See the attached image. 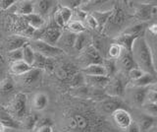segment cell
Instances as JSON below:
<instances>
[{
	"label": "cell",
	"mask_w": 157,
	"mask_h": 132,
	"mask_svg": "<svg viewBox=\"0 0 157 132\" xmlns=\"http://www.w3.org/2000/svg\"><path fill=\"white\" fill-rule=\"evenodd\" d=\"M34 32H36V30H34L33 28L28 26L27 28L24 29V31L22 32V37L26 38H33V36H34Z\"/></svg>",
	"instance_id": "48"
},
{
	"label": "cell",
	"mask_w": 157,
	"mask_h": 132,
	"mask_svg": "<svg viewBox=\"0 0 157 132\" xmlns=\"http://www.w3.org/2000/svg\"><path fill=\"white\" fill-rule=\"evenodd\" d=\"M114 123L119 127L120 129L125 130L128 126H130L132 122V115L127 109H119L115 110L111 114Z\"/></svg>",
	"instance_id": "9"
},
{
	"label": "cell",
	"mask_w": 157,
	"mask_h": 132,
	"mask_svg": "<svg viewBox=\"0 0 157 132\" xmlns=\"http://www.w3.org/2000/svg\"><path fill=\"white\" fill-rule=\"evenodd\" d=\"M62 3L65 4H61V6H65L71 10H75L77 8H80L82 6V3L83 1H80V0H68V1H62Z\"/></svg>",
	"instance_id": "45"
},
{
	"label": "cell",
	"mask_w": 157,
	"mask_h": 132,
	"mask_svg": "<svg viewBox=\"0 0 157 132\" xmlns=\"http://www.w3.org/2000/svg\"><path fill=\"white\" fill-rule=\"evenodd\" d=\"M54 67H55V62H54L53 58L46 57L40 54V53L36 52L33 68H36V69L42 71L45 70L47 72H52L54 70Z\"/></svg>",
	"instance_id": "12"
},
{
	"label": "cell",
	"mask_w": 157,
	"mask_h": 132,
	"mask_svg": "<svg viewBox=\"0 0 157 132\" xmlns=\"http://www.w3.org/2000/svg\"><path fill=\"white\" fill-rule=\"evenodd\" d=\"M147 28H148L147 23H139L126 29V30L123 32V34H127V35H131L135 37H140L144 35Z\"/></svg>",
	"instance_id": "31"
},
{
	"label": "cell",
	"mask_w": 157,
	"mask_h": 132,
	"mask_svg": "<svg viewBox=\"0 0 157 132\" xmlns=\"http://www.w3.org/2000/svg\"><path fill=\"white\" fill-rule=\"evenodd\" d=\"M86 25L88 28L90 29H93V30H95V29L98 28V24L95 20V18L93 17L91 14H90V15H87L86 19Z\"/></svg>",
	"instance_id": "47"
},
{
	"label": "cell",
	"mask_w": 157,
	"mask_h": 132,
	"mask_svg": "<svg viewBox=\"0 0 157 132\" xmlns=\"http://www.w3.org/2000/svg\"><path fill=\"white\" fill-rule=\"evenodd\" d=\"M116 62H117V67H120L122 72L125 73V74H128V72L130 70H132V68L136 67L132 52L126 51L124 50H123L121 56L118 58Z\"/></svg>",
	"instance_id": "13"
},
{
	"label": "cell",
	"mask_w": 157,
	"mask_h": 132,
	"mask_svg": "<svg viewBox=\"0 0 157 132\" xmlns=\"http://www.w3.org/2000/svg\"><path fill=\"white\" fill-rule=\"evenodd\" d=\"M86 43H87V37L83 33L78 34L76 37V41L75 43H74V48L78 51H81L83 48L86 47Z\"/></svg>",
	"instance_id": "38"
},
{
	"label": "cell",
	"mask_w": 157,
	"mask_h": 132,
	"mask_svg": "<svg viewBox=\"0 0 157 132\" xmlns=\"http://www.w3.org/2000/svg\"><path fill=\"white\" fill-rule=\"evenodd\" d=\"M34 131H36V132H54L53 126H49V125L41 126V127H39V128L36 129Z\"/></svg>",
	"instance_id": "54"
},
{
	"label": "cell",
	"mask_w": 157,
	"mask_h": 132,
	"mask_svg": "<svg viewBox=\"0 0 157 132\" xmlns=\"http://www.w3.org/2000/svg\"><path fill=\"white\" fill-rule=\"evenodd\" d=\"M142 107H144L146 114H148L152 117L157 116V104H155V102H145L142 106Z\"/></svg>",
	"instance_id": "42"
},
{
	"label": "cell",
	"mask_w": 157,
	"mask_h": 132,
	"mask_svg": "<svg viewBox=\"0 0 157 132\" xmlns=\"http://www.w3.org/2000/svg\"><path fill=\"white\" fill-rule=\"evenodd\" d=\"M3 132H19L18 130H15V129H8V128H5V130Z\"/></svg>",
	"instance_id": "59"
},
{
	"label": "cell",
	"mask_w": 157,
	"mask_h": 132,
	"mask_svg": "<svg viewBox=\"0 0 157 132\" xmlns=\"http://www.w3.org/2000/svg\"><path fill=\"white\" fill-rule=\"evenodd\" d=\"M4 65H5V60H4V58L1 55H0V74H1Z\"/></svg>",
	"instance_id": "56"
},
{
	"label": "cell",
	"mask_w": 157,
	"mask_h": 132,
	"mask_svg": "<svg viewBox=\"0 0 157 132\" xmlns=\"http://www.w3.org/2000/svg\"><path fill=\"white\" fill-rule=\"evenodd\" d=\"M15 12L21 14L22 16H28L34 13V4L32 1H16L13 5Z\"/></svg>",
	"instance_id": "22"
},
{
	"label": "cell",
	"mask_w": 157,
	"mask_h": 132,
	"mask_svg": "<svg viewBox=\"0 0 157 132\" xmlns=\"http://www.w3.org/2000/svg\"><path fill=\"white\" fill-rule=\"evenodd\" d=\"M144 74V71H141L140 68H137V67H136V68H132V70H130L129 72H128V77H129V79L132 81V82H134V81H136V80H137L139 78H140L142 75Z\"/></svg>",
	"instance_id": "44"
},
{
	"label": "cell",
	"mask_w": 157,
	"mask_h": 132,
	"mask_svg": "<svg viewBox=\"0 0 157 132\" xmlns=\"http://www.w3.org/2000/svg\"><path fill=\"white\" fill-rule=\"evenodd\" d=\"M87 15H88L87 12L83 11L81 7L77 8V9H75V10H73V16H72L71 21H78V22L82 23L83 21H86Z\"/></svg>",
	"instance_id": "40"
},
{
	"label": "cell",
	"mask_w": 157,
	"mask_h": 132,
	"mask_svg": "<svg viewBox=\"0 0 157 132\" xmlns=\"http://www.w3.org/2000/svg\"><path fill=\"white\" fill-rule=\"evenodd\" d=\"M25 20L27 21L28 26L33 28L34 30H38V29L43 28L44 25V19L42 16L38 15L36 13H33L31 15L24 16Z\"/></svg>",
	"instance_id": "27"
},
{
	"label": "cell",
	"mask_w": 157,
	"mask_h": 132,
	"mask_svg": "<svg viewBox=\"0 0 157 132\" xmlns=\"http://www.w3.org/2000/svg\"><path fill=\"white\" fill-rule=\"evenodd\" d=\"M125 20H126V15H125L124 10L120 7H115V8H113V13L110 16L107 24L111 27L120 28L123 24L125 23Z\"/></svg>",
	"instance_id": "17"
},
{
	"label": "cell",
	"mask_w": 157,
	"mask_h": 132,
	"mask_svg": "<svg viewBox=\"0 0 157 132\" xmlns=\"http://www.w3.org/2000/svg\"><path fill=\"white\" fill-rule=\"evenodd\" d=\"M70 84L73 88H80L82 86L86 85V81H85V75L82 74V71H78L75 75H74L71 80H70Z\"/></svg>",
	"instance_id": "37"
},
{
	"label": "cell",
	"mask_w": 157,
	"mask_h": 132,
	"mask_svg": "<svg viewBox=\"0 0 157 132\" xmlns=\"http://www.w3.org/2000/svg\"><path fill=\"white\" fill-rule=\"evenodd\" d=\"M29 45L31 46V47L36 52L40 53V54L46 57L53 58L54 56L60 55L64 52L62 48L58 47L56 46H51V45H49V43L43 41H40V40L33 41L32 42H29Z\"/></svg>",
	"instance_id": "5"
},
{
	"label": "cell",
	"mask_w": 157,
	"mask_h": 132,
	"mask_svg": "<svg viewBox=\"0 0 157 132\" xmlns=\"http://www.w3.org/2000/svg\"><path fill=\"white\" fill-rule=\"evenodd\" d=\"M123 52V48L117 45V43H112V45L108 48V56H109L110 59H114L117 60L119 58Z\"/></svg>",
	"instance_id": "39"
},
{
	"label": "cell",
	"mask_w": 157,
	"mask_h": 132,
	"mask_svg": "<svg viewBox=\"0 0 157 132\" xmlns=\"http://www.w3.org/2000/svg\"><path fill=\"white\" fill-rule=\"evenodd\" d=\"M136 124L139 125L140 132H147L151 127H153L154 118L148 114H141L139 116V119L136 121Z\"/></svg>",
	"instance_id": "28"
},
{
	"label": "cell",
	"mask_w": 157,
	"mask_h": 132,
	"mask_svg": "<svg viewBox=\"0 0 157 132\" xmlns=\"http://www.w3.org/2000/svg\"><path fill=\"white\" fill-rule=\"evenodd\" d=\"M42 70L36 69V68H32L31 70L22 75V81L25 86H33L38 82L39 78L41 76Z\"/></svg>",
	"instance_id": "19"
},
{
	"label": "cell",
	"mask_w": 157,
	"mask_h": 132,
	"mask_svg": "<svg viewBox=\"0 0 157 132\" xmlns=\"http://www.w3.org/2000/svg\"><path fill=\"white\" fill-rule=\"evenodd\" d=\"M66 28L70 31V33L75 34V35H78V34H82L86 31L85 25L78 21H70L67 24Z\"/></svg>",
	"instance_id": "36"
},
{
	"label": "cell",
	"mask_w": 157,
	"mask_h": 132,
	"mask_svg": "<svg viewBox=\"0 0 157 132\" xmlns=\"http://www.w3.org/2000/svg\"><path fill=\"white\" fill-rule=\"evenodd\" d=\"M137 38H139V37L127 35V34H123L122 33L121 35H119L118 37L115 38V43L119 45L124 50L132 52V45H134V42Z\"/></svg>",
	"instance_id": "18"
},
{
	"label": "cell",
	"mask_w": 157,
	"mask_h": 132,
	"mask_svg": "<svg viewBox=\"0 0 157 132\" xmlns=\"http://www.w3.org/2000/svg\"><path fill=\"white\" fill-rule=\"evenodd\" d=\"M39 120L38 118V115L36 114H27L26 116L24 117L22 119V125H21V128H23L26 130V131H34L36 130V126L37 121Z\"/></svg>",
	"instance_id": "26"
},
{
	"label": "cell",
	"mask_w": 157,
	"mask_h": 132,
	"mask_svg": "<svg viewBox=\"0 0 157 132\" xmlns=\"http://www.w3.org/2000/svg\"><path fill=\"white\" fill-rule=\"evenodd\" d=\"M147 132H157V126H153V127H151V128L147 131Z\"/></svg>",
	"instance_id": "58"
},
{
	"label": "cell",
	"mask_w": 157,
	"mask_h": 132,
	"mask_svg": "<svg viewBox=\"0 0 157 132\" xmlns=\"http://www.w3.org/2000/svg\"><path fill=\"white\" fill-rule=\"evenodd\" d=\"M144 37H145V40L147 42V46H148L149 50H150L154 70L157 74V36L152 35V34H150L149 32H145Z\"/></svg>",
	"instance_id": "16"
},
{
	"label": "cell",
	"mask_w": 157,
	"mask_h": 132,
	"mask_svg": "<svg viewBox=\"0 0 157 132\" xmlns=\"http://www.w3.org/2000/svg\"><path fill=\"white\" fill-rule=\"evenodd\" d=\"M29 42L28 38H24L22 36H13L8 40L7 42V50L12 51L23 48L26 45H28Z\"/></svg>",
	"instance_id": "23"
},
{
	"label": "cell",
	"mask_w": 157,
	"mask_h": 132,
	"mask_svg": "<svg viewBox=\"0 0 157 132\" xmlns=\"http://www.w3.org/2000/svg\"><path fill=\"white\" fill-rule=\"evenodd\" d=\"M0 123H1L5 128L8 129H21V124L18 120L9 114L7 110H5L3 107L0 106Z\"/></svg>",
	"instance_id": "14"
},
{
	"label": "cell",
	"mask_w": 157,
	"mask_h": 132,
	"mask_svg": "<svg viewBox=\"0 0 157 132\" xmlns=\"http://www.w3.org/2000/svg\"><path fill=\"white\" fill-rule=\"evenodd\" d=\"M0 50H1V47H0Z\"/></svg>",
	"instance_id": "61"
},
{
	"label": "cell",
	"mask_w": 157,
	"mask_h": 132,
	"mask_svg": "<svg viewBox=\"0 0 157 132\" xmlns=\"http://www.w3.org/2000/svg\"><path fill=\"white\" fill-rule=\"evenodd\" d=\"M124 132H140V130L139 125L136 124V122L132 121V124L130 126H128Z\"/></svg>",
	"instance_id": "53"
},
{
	"label": "cell",
	"mask_w": 157,
	"mask_h": 132,
	"mask_svg": "<svg viewBox=\"0 0 157 132\" xmlns=\"http://www.w3.org/2000/svg\"><path fill=\"white\" fill-rule=\"evenodd\" d=\"M7 55H8L9 59L11 60V62L23 60V48H20V50H12V51H8Z\"/></svg>",
	"instance_id": "43"
},
{
	"label": "cell",
	"mask_w": 157,
	"mask_h": 132,
	"mask_svg": "<svg viewBox=\"0 0 157 132\" xmlns=\"http://www.w3.org/2000/svg\"><path fill=\"white\" fill-rule=\"evenodd\" d=\"M113 13V9L111 10H108V11H104V12H100V11H94L91 15L95 18V20L98 24V28L102 30L103 28L106 26V24L109 20L110 16L112 15Z\"/></svg>",
	"instance_id": "30"
},
{
	"label": "cell",
	"mask_w": 157,
	"mask_h": 132,
	"mask_svg": "<svg viewBox=\"0 0 157 132\" xmlns=\"http://www.w3.org/2000/svg\"><path fill=\"white\" fill-rule=\"evenodd\" d=\"M15 91V84L11 78H4L0 81V96L6 97L11 95Z\"/></svg>",
	"instance_id": "32"
},
{
	"label": "cell",
	"mask_w": 157,
	"mask_h": 132,
	"mask_svg": "<svg viewBox=\"0 0 157 132\" xmlns=\"http://www.w3.org/2000/svg\"><path fill=\"white\" fill-rule=\"evenodd\" d=\"M146 100L148 101L147 102H155V104H157V93L149 90L148 93H147Z\"/></svg>",
	"instance_id": "52"
},
{
	"label": "cell",
	"mask_w": 157,
	"mask_h": 132,
	"mask_svg": "<svg viewBox=\"0 0 157 132\" xmlns=\"http://www.w3.org/2000/svg\"><path fill=\"white\" fill-rule=\"evenodd\" d=\"M85 81L86 85L88 87L104 90L110 81V78L107 76H85Z\"/></svg>",
	"instance_id": "15"
},
{
	"label": "cell",
	"mask_w": 157,
	"mask_h": 132,
	"mask_svg": "<svg viewBox=\"0 0 157 132\" xmlns=\"http://www.w3.org/2000/svg\"><path fill=\"white\" fill-rule=\"evenodd\" d=\"M58 11L60 12L61 16L63 18V21L64 23H65V25L67 26V24L70 22L72 20V16H73V10H71V9H69L65 6H61L59 7Z\"/></svg>",
	"instance_id": "41"
},
{
	"label": "cell",
	"mask_w": 157,
	"mask_h": 132,
	"mask_svg": "<svg viewBox=\"0 0 157 132\" xmlns=\"http://www.w3.org/2000/svg\"><path fill=\"white\" fill-rule=\"evenodd\" d=\"M69 132H104L106 120L95 109L87 105L72 110L65 119Z\"/></svg>",
	"instance_id": "1"
},
{
	"label": "cell",
	"mask_w": 157,
	"mask_h": 132,
	"mask_svg": "<svg viewBox=\"0 0 157 132\" xmlns=\"http://www.w3.org/2000/svg\"><path fill=\"white\" fill-rule=\"evenodd\" d=\"M82 58H83L82 61L86 64V66L91 64H103V60H104L103 57L101 56L99 50L92 45L87 46L85 48L82 53Z\"/></svg>",
	"instance_id": "8"
},
{
	"label": "cell",
	"mask_w": 157,
	"mask_h": 132,
	"mask_svg": "<svg viewBox=\"0 0 157 132\" xmlns=\"http://www.w3.org/2000/svg\"><path fill=\"white\" fill-rule=\"evenodd\" d=\"M149 90H150V91H154V92L157 93V82L155 83V84L149 86Z\"/></svg>",
	"instance_id": "57"
},
{
	"label": "cell",
	"mask_w": 157,
	"mask_h": 132,
	"mask_svg": "<svg viewBox=\"0 0 157 132\" xmlns=\"http://www.w3.org/2000/svg\"><path fill=\"white\" fill-rule=\"evenodd\" d=\"M4 130H5V127L1 123H0V132H3Z\"/></svg>",
	"instance_id": "60"
},
{
	"label": "cell",
	"mask_w": 157,
	"mask_h": 132,
	"mask_svg": "<svg viewBox=\"0 0 157 132\" xmlns=\"http://www.w3.org/2000/svg\"><path fill=\"white\" fill-rule=\"evenodd\" d=\"M103 66L105 68V71H106V76L108 78H112L116 75L117 70H118V67H117V62L114 59H104L103 60Z\"/></svg>",
	"instance_id": "34"
},
{
	"label": "cell",
	"mask_w": 157,
	"mask_h": 132,
	"mask_svg": "<svg viewBox=\"0 0 157 132\" xmlns=\"http://www.w3.org/2000/svg\"><path fill=\"white\" fill-rule=\"evenodd\" d=\"M127 81L123 77L122 74H116L114 77L110 78V81L108 85L104 89V92L107 96L115 97V98H122L125 95L126 92V85Z\"/></svg>",
	"instance_id": "4"
},
{
	"label": "cell",
	"mask_w": 157,
	"mask_h": 132,
	"mask_svg": "<svg viewBox=\"0 0 157 132\" xmlns=\"http://www.w3.org/2000/svg\"><path fill=\"white\" fill-rule=\"evenodd\" d=\"M132 54L137 68H140L144 73H148L154 76L157 75L154 70L150 50L147 46L144 35L136 38L132 47Z\"/></svg>",
	"instance_id": "2"
},
{
	"label": "cell",
	"mask_w": 157,
	"mask_h": 132,
	"mask_svg": "<svg viewBox=\"0 0 157 132\" xmlns=\"http://www.w3.org/2000/svg\"><path fill=\"white\" fill-rule=\"evenodd\" d=\"M149 87H134L130 90L129 97L132 105L136 106H142L145 104L147 93Z\"/></svg>",
	"instance_id": "11"
},
{
	"label": "cell",
	"mask_w": 157,
	"mask_h": 132,
	"mask_svg": "<svg viewBox=\"0 0 157 132\" xmlns=\"http://www.w3.org/2000/svg\"><path fill=\"white\" fill-rule=\"evenodd\" d=\"M46 125L53 126V120L49 118V117H44L42 119H39L36 123V129L39 128V127H41V126H46Z\"/></svg>",
	"instance_id": "49"
},
{
	"label": "cell",
	"mask_w": 157,
	"mask_h": 132,
	"mask_svg": "<svg viewBox=\"0 0 157 132\" xmlns=\"http://www.w3.org/2000/svg\"><path fill=\"white\" fill-rule=\"evenodd\" d=\"M62 37V31L61 28H59L56 24L52 26H49L43 30V33L39 40L43 41L51 46H56V43L60 41Z\"/></svg>",
	"instance_id": "7"
},
{
	"label": "cell",
	"mask_w": 157,
	"mask_h": 132,
	"mask_svg": "<svg viewBox=\"0 0 157 132\" xmlns=\"http://www.w3.org/2000/svg\"><path fill=\"white\" fill-rule=\"evenodd\" d=\"M78 70L76 68L75 65L71 64V63H66L63 64L61 67H59L57 71V75L63 81L71 80V78L76 74Z\"/></svg>",
	"instance_id": "21"
},
{
	"label": "cell",
	"mask_w": 157,
	"mask_h": 132,
	"mask_svg": "<svg viewBox=\"0 0 157 132\" xmlns=\"http://www.w3.org/2000/svg\"><path fill=\"white\" fill-rule=\"evenodd\" d=\"M52 1H48V0H39L34 4V13L40 16L46 15L48 11L50 10L52 7Z\"/></svg>",
	"instance_id": "33"
},
{
	"label": "cell",
	"mask_w": 157,
	"mask_h": 132,
	"mask_svg": "<svg viewBox=\"0 0 157 132\" xmlns=\"http://www.w3.org/2000/svg\"><path fill=\"white\" fill-rule=\"evenodd\" d=\"M82 73L85 76H106L105 68L102 64H91L82 68Z\"/></svg>",
	"instance_id": "25"
},
{
	"label": "cell",
	"mask_w": 157,
	"mask_h": 132,
	"mask_svg": "<svg viewBox=\"0 0 157 132\" xmlns=\"http://www.w3.org/2000/svg\"><path fill=\"white\" fill-rule=\"evenodd\" d=\"M28 98L25 93H18L15 95L14 99L10 105V112L15 119H23L28 114V106H27Z\"/></svg>",
	"instance_id": "3"
},
{
	"label": "cell",
	"mask_w": 157,
	"mask_h": 132,
	"mask_svg": "<svg viewBox=\"0 0 157 132\" xmlns=\"http://www.w3.org/2000/svg\"><path fill=\"white\" fill-rule=\"evenodd\" d=\"M15 3H16L15 0H0V8L3 10H7L11 8Z\"/></svg>",
	"instance_id": "51"
},
{
	"label": "cell",
	"mask_w": 157,
	"mask_h": 132,
	"mask_svg": "<svg viewBox=\"0 0 157 132\" xmlns=\"http://www.w3.org/2000/svg\"><path fill=\"white\" fill-rule=\"evenodd\" d=\"M34 54H36V51L33 50L29 43L23 47V61H25L28 65L32 67L34 60Z\"/></svg>",
	"instance_id": "35"
},
{
	"label": "cell",
	"mask_w": 157,
	"mask_h": 132,
	"mask_svg": "<svg viewBox=\"0 0 157 132\" xmlns=\"http://www.w3.org/2000/svg\"><path fill=\"white\" fill-rule=\"evenodd\" d=\"M157 7H155L152 2H142L140 5L137 7L136 11L135 17L141 21V23H146L152 16L156 14Z\"/></svg>",
	"instance_id": "10"
},
{
	"label": "cell",
	"mask_w": 157,
	"mask_h": 132,
	"mask_svg": "<svg viewBox=\"0 0 157 132\" xmlns=\"http://www.w3.org/2000/svg\"><path fill=\"white\" fill-rule=\"evenodd\" d=\"M76 37H77V35H75V34H72V33L68 34V35H66L65 37H64V42H65L66 45L74 47V43H75V41H76Z\"/></svg>",
	"instance_id": "50"
},
{
	"label": "cell",
	"mask_w": 157,
	"mask_h": 132,
	"mask_svg": "<svg viewBox=\"0 0 157 132\" xmlns=\"http://www.w3.org/2000/svg\"><path fill=\"white\" fill-rule=\"evenodd\" d=\"M99 110L106 114H112L115 110L119 109H126L127 105L125 104L121 98L109 97L99 102Z\"/></svg>",
	"instance_id": "6"
},
{
	"label": "cell",
	"mask_w": 157,
	"mask_h": 132,
	"mask_svg": "<svg viewBox=\"0 0 157 132\" xmlns=\"http://www.w3.org/2000/svg\"><path fill=\"white\" fill-rule=\"evenodd\" d=\"M48 102H49V99L45 93H37L33 98L32 106L33 107L34 110L41 111L46 109Z\"/></svg>",
	"instance_id": "20"
},
{
	"label": "cell",
	"mask_w": 157,
	"mask_h": 132,
	"mask_svg": "<svg viewBox=\"0 0 157 132\" xmlns=\"http://www.w3.org/2000/svg\"><path fill=\"white\" fill-rule=\"evenodd\" d=\"M147 32H149L150 34H152V35H154V36H157V23L153 24V25H151V26H148Z\"/></svg>",
	"instance_id": "55"
},
{
	"label": "cell",
	"mask_w": 157,
	"mask_h": 132,
	"mask_svg": "<svg viewBox=\"0 0 157 132\" xmlns=\"http://www.w3.org/2000/svg\"><path fill=\"white\" fill-rule=\"evenodd\" d=\"M53 20H54V23H55L59 28H66L65 23H64V21H63V18L61 16L60 12H59L58 10H56L55 12H54Z\"/></svg>",
	"instance_id": "46"
},
{
	"label": "cell",
	"mask_w": 157,
	"mask_h": 132,
	"mask_svg": "<svg viewBox=\"0 0 157 132\" xmlns=\"http://www.w3.org/2000/svg\"><path fill=\"white\" fill-rule=\"evenodd\" d=\"M32 66L28 65L26 62L23 60L20 61H15V62H11L10 64V73L13 75H17V76H22L25 73H27L28 71H29L32 69Z\"/></svg>",
	"instance_id": "24"
},
{
	"label": "cell",
	"mask_w": 157,
	"mask_h": 132,
	"mask_svg": "<svg viewBox=\"0 0 157 132\" xmlns=\"http://www.w3.org/2000/svg\"><path fill=\"white\" fill-rule=\"evenodd\" d=\"M156 82H157L156 76L148 74V73H144L140 78H139L137 80L132 83V87H149L155 84Z\"/></svg>",
	"instance_id": "29"
}]
</instances>
